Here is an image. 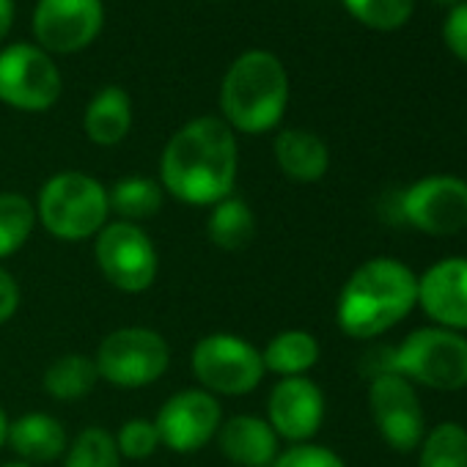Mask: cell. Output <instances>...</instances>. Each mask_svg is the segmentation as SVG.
<instances>
[{"label":"cell","instance_id":"6da1fadb","mask_svg":"<svg viewBox=\"0 0 467 467\" xmlns=\"http://www.w3.org/2000/svg\"><path fill=\"white\" fill-rule=\"evenodd\" d=\"M240 146L220 116H198L171 135L160 160V184L187 206H214L237 184Z\"/></svg>","mask_w":467,"mask_h":467},{"label":"cell","instance_id":"7a4b0ae2","mask_svg":"<svg viewBox=\"0 0 467 467\" xmlns=\"http://www.w3.org/2000/svg\"><path fill=\"white\" fill-rule=\"evenodd\" d=\"M418 306V275L399 259L363 262L344 284L336 322L349 338H377L396 327Z\"/></svg>","mask_w":467,"mask_h":467},{"label":"cell","instance_id":"3957f363","mask_svg":"<svg viewBox=\"0 0 467 467\" xmlns=\"http://www.w3.org/2000/svg\"><path fill=\"white\" fill-rule=\"evenodd\" d=\"M289 75L270 50H245L231 61L220 83V119L245 135H265L284 121Z\"/></svg>","mask_w":467,"mask_h":467},{"label":"cell","instance_id":"277c9868","mask_svg":"<svg viewBox=\"0 0 467 467\" xmlns=\"http://www.w3.org/2000/svg\"><path fill=\"white\" fill-rule=\"evenodd\" d=\"M401 374L431 390L467 388V338L445 327H418L401 344L368 355V377Z\"/></svg>","mask_w":467,"mask_h":467},{"label":"cell","instance_id":"5b68a950","mask_svg":"<svg viewBox=\"0 0 467 467\" xmlns=\"http://www.w3.org/2000/svg\"><path fill=\"white\" fill-rule=\"evenodd\" d=\"M34 206L36 220L53 237L67 243L97 237L110 217L108 187L83 171H61L50 176L42 184Z\"/></svg>","mask_w":467,"mask_h":467},{"label":"cell","instance_id":"8992f818","mask_svg":"<svg viewBox=\"0 0 467 467\" xmlns=\"http://www.w3.org/2000/svg\"><path fill=\"white\" fill-rule=\"evenodd\" d=\"M192 377L212 396H245L265 379L262 349L234 333L203 336L190 355Z\"/></svg>","mask_w":467,"mask_h":467},{"label":"cell","instance_id":"52a82bcc","mask_svg":"<svg viewBox=\"0 0 467 467\" xmlns=\"http://www.w3.org/2000/svg\"><path fill=\"white\" fill-rule=\"evenodd\" d=\"M99 379L116 388H146L157 382L171 366L168 341L151 327H119L108 333L94 355Z\"/></svg>","mask_w":467,"mask_h":467},{"label":"cell","instance_id":"ba28073f","mask_svg":"<svg viewBox=\"0 0 467 467\" xmlns=\"http://www.w3.org/2000/svg\"><path fill=\"white\" fill-rule=\"evenodd\" d=\"M61 88V69L39 45L17 42L0 50V102L4 105L26 113H42L58 102Z\"/></svg>","mask_w":467,"mask_h":467},{"label":"cell","instance_id":"9c48e42d","mask_svg":"<svg viewBox=\"0 0 467 467\" xmlns=\"http://www.w3.org/2000/svg\"><path fill=\"white\" fill-rule=\"evenodd\" d=\"M94 256L108 284L124 295H140L157 281L160 256L151 237L138 223H108L97 234Z\"/></svg>","mask_w":467,"mask_h":467},{"label":"cell","instance_id":"30bf717a","mask_svg":"<svg viewBox=\"0 0 467 467\" xmlns=\"http://www.w3.org/2000/svg\"><path fill=\"white\" fill-rule=\"evenodd\" d=\"M396 209L429 237H453L467 228V182L451 173L423 176L399 192Z\"/></svg>","mask_w":467,"mask_h":467},{"label":"cell","instance_id":"8fae6325","mask_svg":"<svg viewBox=\"0 0 467 467\" xmlns=\"http://www.w3.org/2000/svg\"><path fill=\"white\" fill-rule=\"evenodd\" d=\"M368 410L382 434V440L393 451H415L426 434L423 407L415 393V385L401 374L385 371L371 377L368 382Z\"/></svg>","mask_w":467,"mask_h":467},{"label":"cell","instance_id":"7c38bea8","mask_svg":"<svg viewBox=\"0 0 467 467\" xmlns=\"http://www.w3.org/2000/svg\"><path fill=\"white\" fill-rule=\"evenodd\" d=\"M105 26L102 0H39L34 9L36 45L50 56L86 50Z\"/></svg>","mask_w":467,"mask_h":467},{"label":"cell","instance_id":"4fadbf2b","mask_svg":"<svg viewBox=\"0 0 467 467\" xmlns=\"http://www.w3.org/2000/svg\"><path fill=\"white\" fill-rule=\"evenodd\" d=\"M220 423H223L220 401L201 388H187L173 393L160 407L154 420L160 431V445H165L173 453L201 451L206 442L217 437Z\"/></svg>","mask_w":467,"mask_h":467},{"label":"cell","instance_id":"5bb4252c","mask_svg":"<svg viewBox=\"0 0 467 467\" xmlns=\"http://www.w3.org/2000/svg\"><path fill=\"white\" fill-rule=\"evenodd\" d=\"M325 420V393L308 377H281L267 399V423L295 445L308 442Z\"/></svg>","mask_w":467,"mask_h":467},{"label":"cell","instance_id":"9a60e30c","mask_svg":"<svg viewBox=\"0 0 467 467\" xmlns=\"http://www.w3.org/2000/svg\"><path fill=\"white\" fill-rule=\"evenodd\" d=\"M418 306L437 327L467 330V259L448 256L418 278Z\"/></svg>","mask_w":467,"mask_h":467},{"label":"cell","instance_id":"2e32d148","mask_svg":"<svg viewBox=\"0 0 467 467\" xmlns=\"http://www.w3.org/2000/svg\"><path fill=\"white\" fill-rule=\"evenodd\" d=\"M278 434L259 415H234L220 423V453L237 467H273L278 456Z\"/></svg>","mask_w":467,"mask_h":467},{"label":"cell","instance_id":"e0dca14e","mask_svg":"<svg viewBox=\"0 0 467 467\" xmlns=\"http://www.w3.org/2000/svg\"><path fill=\"white\" fill-rule=\"evenodd\" d=\"M6 442L15 448L20 462L47 464L67 453V429L56 415L47 412H26L17 420H9Z\"/></svg>","mask_w":467,"mask_h":467},{"label":"cell","instance_id":"ac0fdd59","mask_svg":"<svg viewBox=\"0 0 467 467\" xmlns=\"http://www.w3.org/2000/svg\"><path fill=\"white\" fill-rule=\"evenodd\" d=\"M275 162L292 182L314 184L319 182L330 168V151L327 143L311 132V130H281L275 138Z\"/></svg>","mask_w":467,"mask_h":467},{"label":"cell","instance_id":"d6986e66","mask_svg":"<svg viewBox=\"0 0 467 467\" xmlns=\"http://www.w3.org/2000/svg\"><path fill=\"white\" fill-rule=\"evenodd\" d=\"M83 130L97 146H119L132 130V99L119 86H105L83 113Z\"/></svg>","mask_w":467,"mask_h":467},{"label":"cell","instance_id":"ffe728a7","mask_svg":"<svg viewBox=\"0 0 467 467\" xmlns=\"http://www.w3.org/2000/svg\"><path fill=\"white\" fill-rule=\"evenodd\" d=\"M206 234L212 245H217L220 251H245L256 237V214L248 206V201L228 195L212 206Z\"/></svg>","mask_w":467,"mask_h":467},{"label":"cell","instance_id":"44dd1931","mask_svg":"<svg viewBox=\"0 0 467 467\" xmlns=\"http://www.w3.org/2000/svg\"><path fill=\"white\" fill-rule=\"evenodd\" d=\"M262 360L278 377H306L319 363V341L308 330H284L262 349Z\"/></svg>","mask_w":467,"mask_h":467},{"label":"cell","instance_id":"7402d4cb","mask_svg":"<svg viewBox=\"0 0 467 467\" xmlns=\"http://www.w3.org/2000/svg\"><path fill=\"white\" fill-rule=\"evenodd\" d=\"M99 382V371L94 358H86L80 352H69L56 358L47 368H45V390L56 399V401H80L86 399Z\"/></svg>","mask_w":467,"mask_h":467},{"label":"cell","instance_id":"603a6c76","mask_svg":"<svg viewBox=\"0 0 467 467\" xmlns=\"http://www.w3.org/2000/svg\"><path fill=\"white\" fill-rule=\"evenodd\" d=\"M165 190L151 176H124L108 190L110 212H116L124 223L149 220L162 209Z\"/></svg>","mask_w":467,"mask_h":467},{"label":"cell","instance_id":"cb8c5ba5","mask_svg":"<svg viewBox=\"0 0 467 467\" xmlns=\"http://www.w3.org/2000/svg\"><path fill=\"white\" fill-rule=\"evenodd\" d=\"M36 206L23 192H0V259L26 248L36 225Z\"/></svg>","mask_w":467,"mask_h":467},{"label":"cell","instance_id":"d4e9b609","mask_svg":"<svg viewBox=\"0 0 467 467\" xmlns=\"http://www.w3.org/2000/svg\"><path fill=\"white\" fill-rule=\"evenodd\" d=\"M420 467H467V429L456 420H442L420 440Z\"/></svg>","mask_w":467,"mask_h":467},{"label":"cell","instance_id":"484cf974","mask_svg":"<svg viewBox=\"0 0 467 467\" xmlns=\"http://www.w3.org/2000/svg\"><path fill=\"white\" fill-rule=\"evenodd\" d=\"M64 467H121L116 437L99 426L83 429L67 448Z\"/></svg>","mask_w":467,"mask_h":467},{"label":"cell","instance_id":"4316f807","mask_svg":"<svg viewBox=\"0 0 467 467\" xmlns=\"http://www.w3.org/2000/svg\"><path fill=\"white\" fill-rule=\"evenodd\" d=\"M344 6L366 28L396 31L412 17L415 0H344Z\"/></svg>","mask_w":467,"mask_h":467},{"label":"cell","instance_id":"83f0119b","mask_svg":"<svg viewBox=\"0 0 467 467\" xmlns=\"http://www.w3.org/2000/svg\"><path fill=\"white\" fill-rule=\"evenodd\" d=\"M116 448L124 459H149L160 448V431L149 418H130L116 434Z\"/></svg>","mask_w":467,"mask_h":467},{"label":"cell","instance_id":"f1b7e54d","mask_svg":"<svg viewBox=\"0 0 467 467\" xmlns=\"http://www.w3.org/2000/svg\"><path fill=\"white\" fill-rule=\"evenodd\" d=\"M273 467H347V464L336 451H330L325 445L300 442V445H292L289 451L278 453Z\"/></svg>","mask_w":467,"mask_h":467},{"label":"cell","instance_id":"f546056e","mask_svg":"<svg viewBox=\"0 0 467 467\" xmlns=\"http://www.w3.org/2000/svg\"><path fill=\"white\" fill-rule=\"evenodd\" d=\"M442 42L453 53V58L467 64V0L448 9L442 20Z\"/></svg>","mask_w":467,"mask_h":467},{"label":"cell","instance_id":"4dcf8cb0","mask_svg":"<svg viewBox=\"0 0 467 467\" xmlns=\"http://www.w3.org/2000/svg\"><path fill=\"white\" fill-rule=\"evenodd\" d=\"M20 308V286L12 278V273H6L0 267V325L9 322Z\"/></svg>","mask_w":467,"mask_h":467},{"label":"cell","instance_id":"1f68e13d","mask_svg":"<svg viewBox=\"0 0 467 467\" xmlns=\"http://www.w3.org/2000/svg\"><path fill=\"white\" fill-rule=\"evenodd\" d=\"M15 15H17L15 0H0V45H4V42H6V36L12 34Z\"/></svg>","mask_w":467,"mask_h":467},{"label":"cell","instance_id":"d6a6232c","mask_svg":"<svg viewBox=\"0 0 467 467\" xmlns=\"http://www.w3.org/2000/svg\"><path fill=\"white\" fill-rule=\"evenodd\" d=\"M6 437H9V418H6L4 407H0V448H4Z\"/></svg>","mask_w":467,"mask_h":467},{"label":"cell","instance_id":"836d02e7","mask_svg":"<svg viewBox=\"0 0 467 467\" xmlns=\"http://www.w3.org/2000/svg\"><path fill=\"white\" fill-rule=\"evenodd\" d=\"M434 4H437V6H448V9H451V6L462 4V0H434Z\"/></svg>","mask_w":467,"mask_h":467},{"label":"cell","instance_id":"e575fe53","mask_svg":"<svg viewBox=\"0 0 467 467\" xmlns=\"http://www.w3.org/2000/svg\"><path fill=\"white\" fill-rule=\"evenodd\" d=\"M4 467H34V464H28V462H9V464H4Z\"/></svg>","mask_w":467,"mask_h":467}]
</instances>
